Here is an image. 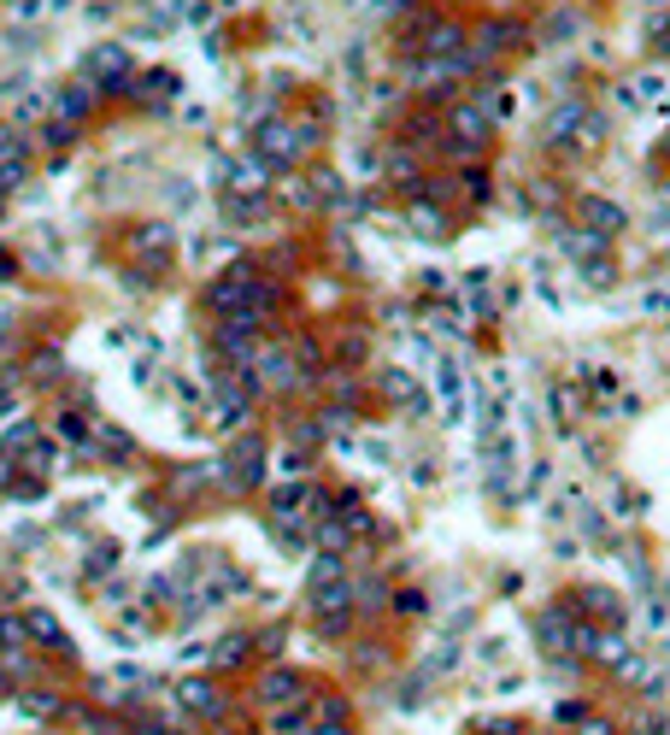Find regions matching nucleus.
Listing matches in <instances>:
<instances>
[{
	"mask_svg": "<svg viewBox=\"0 0 670 735\" xmlns=\"http://www.w3.org/2000/svg\"><path fill=\"white\" fill-rule=\"evenodd\" d=\"M259 329H265V319H253V312H241V319H224V324L212 329L218 359H224V365H253L259 348H265V341H259Z\"/></svg>",
	"mask_w": 670,
	"mask_h": 735,
	"instance_id": "obj_1",
	"label": "nucleus"
},
{
	"mask_svg": "<svg viewBox=\"0 0 670 735\" xmlns=\"http://www.w3.org/2000/svg\"><path fill=\"white\" fill-rule=\"evenodd\" d=\"M306 148H312V129L306 124H288V119L259 124V160L265 165H295V160H306Z\"/></svg>",
	"mask_w": 670,
	"mask_h": 735,
	"instance_id": "obj_2",
	"label": "nucleus"
},
{
	"mask_svg": "<svg viewBox=\"0 0 670 735\" xmlns=\"http://www.w3.org/2000/svg\"><path fill=\"white\" fill-rule=\"evenodd\" d=\"M253 283H259V271H247V265L224 271V277H212V288H207V307L218 319H241V312H253Z\"/></svg>",
	"mask_w": 670,
	"mask_h": 735,
	"instance_id": "obj_3",
	"label": "nucleus"
},
{
	"mask_svg": "<svg viewBox=\"0 0 670 735\" xmlns=\"http://www.w3.org/2000/svg\"><path fill=\"white\" fill-rule=\"evenodd\" d=\"M253 706H265V712H283V706H306V676H300V671H288V665L259 671V683H253Z\"/></svg>",
	"mask_w": 670,
	"mask_h": 735,
	"instance_id": "obj_4",
	"label": "nucleus"
},
{
	"mask_svg": "<svg viewBox=\"0 0 670 735\" xmlns=\"http://www.w3.org/2000/svg\"><path fill=\"white\" fill-rule=\"evenodd\" d=\"M576 630H582V618H576L571 607H564V600L535 618V641H542L553 659H571V653H576Z\"/></svg>",
	"mask_w": 670,
	"mask_h": 735,
	"instance_id": "obj_5",
	"label": "nucleus"
},
{
	"mask_svg": "<svg viewBox=\"0 0 670 735\" xmlns=\"http://www.w3.org/2000/svg\"><path fill=\"white\" fill-rule=\"evenodd\" d=\"M306 600H312L318 624L335 630V624H342V612L353 607V571H347V576H330V583H312V588H306Z\"/></svg>",
	"mask_w": 670,
	"mask_h": 735,
	"instance_id": "obj_6",
	"label": "nucleus"
},
{
	"mask_svg": "<svg viewBox=\"0 0 670 735\" xmlns=\"http://www.w3.org/2000/svg\"><path fill=\"white\" fill-rule=\"evenodd\" d=\"M124 253L136 259L141 271H165V259H171V224H141V229H129Z\"/></svg>",
	"mask_w": 670,
	"mask_h": 735,
	"instance_id": "obj_7",
	"label": "nucleus"
},
{
	"mask_svg": "<svg viewBox=\"0 0 670 735\" xmlns=\"http://www.w3.org/2000/svg\"><path fill=\"white\" fill-rule=\"evenodd\" d=\"M177 706L188 718H200V724H218V718H224V695H218V683H207V676H183Z\"/></svg>",
	"mask_w": 670,
	"mask_h": 735,
	"instance_id": "obj_8",
	"label": "nucleus"
},
{
	"mask_svg": "<svg viewBox=\"0 0 670 735\" xmlns=\"http://www.w3.org/2000/svg\"><path fill=\"white\" fill-rule=\"evenodd\" d=\"M447 129H454V141L471 153V148H483V141L494 136V119H488L483 107H464V100H454V107H447Z\"/></svg>",
	"mask_w": 670,
	"mask_h": 735,
	"instance_id": "obj_9",
	"label": "nucleus"
},
{
	"mask_svg": "<svg viewBox=\"0 0 670 735\" xmlns=\"http://www.w3.org/2000/svg\"><path fill=\"white\" fill-rule=\"evenodd\" d=\"M383 388H388V400H395V407H406V418H424V412H430V395L418 388L412 371H388Z\"/></svg>",
	"mask_w": 670,
	"mask_h": 735,
	"instance_id": "obj_10",
	"label": "nucleus"
},
{
	"mask_svg": "<svg viewBox=\"0 0 670 735\" xmlns=\"http://www.w3.org/2000/svg\"><path fill=\"white\" fill-rule=\"evenodd\" d=\"M576 212H582V224H588V229H600V236H618V229H623V207H618V200L582 195V200H576Z\"/></svg>",
	"mask_w": 670,
	"mask_h": 735,
	"instance_id": "obj_11",
	"label": "nucleus"
},
{
	"mask_svg": "<svg viewBox=\"0 0 670 735\" xmlns=\"http://www.w3.org/2000/svg\"><path fill=\"white\" fill-rule=\"evenodd\" d=\"M89 77H100V83H112V89H119V83L129 77V48H119V41H112V48H95L89 53Z\"/></svg>",
	"mask_w": 670,
	"mask_h": 735,
	"instance_id": "obj_12",
	"label": "nucleus"
},
{
	"mask_svg": "<svg viewBox=\"0 0 670 735\" xmlns=\"http://www.w3.org/2000/svg\"><path fill=\"white\" fill-rule=\"evenodd\" d=\"M512 41H523L518 24H483V30H476V48H464V53H471V65H476V60H488V53H506Z\"/></svg>",
	"mask_w": 670,
	"mask_h": 735,
	"instance_id": "obj_13",
	"label": "nucleus"
},
{
	"mask_svg": "<svg viewBox=\"0 0 670 735\" xmlns=\"http://www.w3.org/2000/svg\"><path fill=\"white\" fill-rule=\"evenodd\" d=\"M588 659H594V665H606V671H618L623 659H630V641L618 636V624H611V630H594V641H588Z\"/></svg>",
	"mask_w": 670,
	"mask_h": 735,
	"instance_id": "obj_14",
	"label": "nucleus"
},
{
	"mask_svg": "<svg viewBox=\"0 0 670 735\" xmlns=\"http://www.w3.org/2000/svg\"><path fill=\"white\" fill-rule=\"evenodd\" d=\"M606 241H611V236H600V229H588V224H582V229H564V236H559V248L571 253L576 265H588V259H600V253H606Z\"/></svg>",
	"mask_w": 670,
	"mask_h": 735,
	"instance_id": "obj_15",
	"label": "nucleus"
},
{
	"mask_svg": "<svg viewBox=\"0 0 670 735\" xmlns=\"http://www.w3.org/2000/svg\"><path fill=\"white\" fill-rule=\"evenodd\" d=\"M18 712L36 718V724H53V718L65 712V695H53V688H24V695H18Z\"/></svg>",
	"mask_w": 670,
	"mask_h": 735,
	"instance_id": "obj_16",
	"label": "nucleus"
},
{
	"mask_svg": "<svg viewBox=\"0 0 670 735\" xmlns=\"http://www.w3.org/2000/svg\"><path fill=\"white\" fill-rule=\"evenodd\" d=\"M24 641L60 647V641H65V624H60V618H53L48 607H30V612H24Z\"/></svg>",
	"mask_w": 670,
	"mask_h": 735,
	"instance_id": "obj_17",
	"label": "nucleus"
},
{
	"mask_svg": "<svg viewBox=\"0 0 670 735\" xmlns=\"http://www.w3.org/2000/svg\"><path fill=\"white\" fill-rule=\"evenodd\" d=\"M435 395L447 400V418H459V407H464V377H459L454 359H435Z\"/></svg>",
	"mask_w": 670,
	"mask_h": 735,
	"instance_id": "obj_18",
	"label": "nucleus"
},
{
	"mask_svg": "<svg viewBox=\"0 0 670 735\" xmlns=\"http://www.w3.org/2000/svg\"><path fill=\"white\" fill-rule=\"evenodd\" d=\"M0 676L30 688L36 683V653H30V647H7V653H0Z\"/></svg>",
	"mask_w": 670,
	"mask_h": 735,
	"instance_id": "obj_19",
	"label": "nucleus"
},
{
	"mask_svg": "<svg viewBox=\"0 0 670 735\" xmlns=\"http://www.w3.org/2000/svg\"><path fill=\"white\" fill-rule=\"evenodd\" d=\"M89 107H95V83H71V89H60V100H53L60 119H83Z\"/></svg>",
	"mask_w": 670,
	"mask_h": 735,
	"instance_id": "obj_20",
	"label": "nucleus"
},
{
	"mask_svg": "<svg viewBox=\"0 0 670 735\" xmlns=\"http://www.w3.org/2000/svg\"><path fill=\"white\" fill-rule=\"evenodd\" d=\"M582 607H594L600 624H623V600L611 595V588H582Z\"/></svg>",
	"mask_w": 670,
	"mask_h": 735,
	"instance_id": "obj_21",
	"label": "nucleus"
},
{
	"mask_svg": "<svg viewBox=\"0 0 670 735\" xmlns=\"http://www.w3.org/2000/svg\"><path fill=\"white\" fill-rule=\"evenodd\" d=\"M406 219H412V229H424L430 241H442V236H447V212L424 207V200H412V212H406Z\"/></svg>",
	"mask_w": 670,
	"mask_h": 735,
	"instance_id": "obj_22",
	"label": "nucleus"
},
{
	"mask_svg": "<svg viewBox=\"0 0 670 735\" xmlns=\"http://www.w3.org/2000/svg\"><path fill=\"white\" fill-rule=\"evenodd\" d=\"M247 647H253V641H247V636H224V641H218V647H212V665H218V671H236V665H241V653H247Z\"/></svg>",
	"mask_w": 670,
	"mask_h": 735,
	"instance_id": "obj_23",
	"label": "nucleus"
},
{
	"mask_svg": "<svg viewBox=\"0 0 670 735\" xmlns=\"http://www.w3.org/2000/svg\"><path fill=\"white\" fill-rule=\"evenodd\" d=\"M312 718H318V724H347V700L342 695H324V700L312 706Z\"/></svg>",
	"mask_w": 670,
	"mask_h": 735,
	"instance_id": "obj_24",
	"label": "nucleus"
},
{
	"mask_svg": "<svg viewBox=\"0 0 670 735\" xmlns=\"http://www.w3.org/2000/svg\"><path fill=\"white\" fill-rule=\"evenodd\" d=\"M7 647H30V641H24V618H0V653H7Z\"/></svg>",
	"mask_w": 670,
	"mask_h": 735,
	"instance_id": "obj_25",
	"label": "nucleus"
},
{
	"mask_svg": "<svg viewBox=\"0 0 670 735\" xmlns=\"http://www.w3.org/2000/svg\"><path fill=\"white\" fill-rule=\"evenodd\" d=\"M630 735H670V718L665 712H641L630 724Z\"/></svg>",
	"mask_w": 670,
	"mask_h": 735,
	"instance_id": "obj_26",
	"label": "nucleus"
},
{
	"mask_svg": "<svg viewBox=\"0 0 670 735\" xmlns=\"http://www.w3.org/2000/svg\"><path fill=\"white\" fill-rule=\"evenodd\" d=\"M582 277H588V288H611V277H618V271H611V259L600 253L594 265H582Z\"/></svg>",
	"mask_w": 670,
	"mask_h": 735,
	"instance_id": "obj_27",
	"label": "nucleus"
},
{
	"mask_svg": "<svg viewBox=\"0 0 670 735\" xmlns=\"http://www.w3.org/2000/svg\"><path fill=\"white\" fill-rule=\"evenodd\" d=\"M576 735H618V724H611V718H600V712H582V718H576Z\"/></svg>",
	"mask_w": 670,
	"mask_h": 735,
	"instance_id": "obj_28",
	"label": "nucleus"
},
{
	"mask_svg": "<svg viewBox=\"0 0 670 735\" xmlns=\"http://www.w3.org/2000/svg\"><path fill=\"white\" fill-rule=\"evenodd\" d=\"M60 436H65V441H89V418H77V412H60Z\"/></svg>",
	"mask_w": 670,
	"mask_h": 735,
	"instance_id": "obj_29",
	"label": "nucleus"
},
{
	"mask_svg": "<svg viewBox=\"0 0 670 735\" xmlns=\"http://www.w3.org/2000/svg\"><path fill=\"white\" fill-rule=\"evenodd\" d=\"M141 89H148V100H159V95L171 100V95L183 89V83H177V77H171V71H165V77H141Z\"/></svg>",
	"mask_w": 670,
	"mask_h": 735,
	"instance_id": "obj_30",
	"label": "nucleus"
},
{
	"mask_svg": "<svg viewBox=\"0 0 670 735\" xmlns=\"http://www.w3.org/2000/svg\"><path fill=\"white\" fill-rule=\"evenodd\" d=\"M36 383H60V353H36Z\"/></svg>",
	"mask_w": 670,
	"mask_h": 735,
	"instance_id": "obj_31",
	"label": "nucleus"
},
{
	"mask_svg": "<svg viewBox=\"0 0 670 735\" xmlns=\"http://www.w3.org/2000/svg\"><path fill=\"white\" fill-rule=\"evenodd\" d=\"M295 441H300V448H318V441H324V424H312V418H300V424H295Z\"/></svg>",
	"mask_w": 670,
	"mask_h": 735,
	"instance_id": "obj_32",
	"label": "nucleus"
},
{
	"mask_svg": "<svg viewBox=\"0 0 670 735\" xmlns=\"http://www.w3.org/2000/svg\"><path fill=\"white\" fill-rule=\"evenodd\" d=\"M647 630H653V636H665V630H670V607H659V600H647Z\"/></svg>",
	"mask_w": 670,
	"mask_h": 735,
	"instance_id": "obj_33",
	"label": "nucleus"
},
{
	"mask_svg": "<svg viewBox=\"0 0 670 735\" xmlns=\"http://www.w3.org/2000/svg\"><path fill=\"white\" fill-rule=\"evenodd\" d=\"M647 312H670V283H659V288H647Z\"/></svg>",
	"mask_w": 670,
	"mask_h": 735,
	"instance_id": "obj_34",
	"label": "nucleus"
},
{
	"mask_svg": "<svg viewBox=\"0 0 670 735\" xmlns=\"http://www.w3.org/2000/svg\"><path fill=\"white\" fill-rule=\"evenodd\" d=\"M48 465H53V448H41V441H30V471L41 477V471H48Z\"/></svg>",
	"mask_w": 670,
	"mask_h": 735,
	"instance_id": "obj_35",
	"label": "nucleus"
},
{
	"mask_svg": "<svg viewBox=\"0 0 670 735\" xmlns=\"http://www.w3.org/2000/svg\"><path fill=\"white\" fill-rule=\"evenodd\" d=\"M12 12H18V18H36V12H41V0H12Z\"/></svg>",
	"mask_w": 670,
	"mask_h": 735,
	"instance_id": "obj_36",
	"label": "nucleus"
},
{
	"mask_svg": "<svg viewBox=\"0 0 670 735\" xmlns=\"http://www.w3.org/2000/svg\"><path fill=\"white\" fill-rule=\"evenodd\" d=\"M318 735H353V724H318Z\"/></svg>",
	"mask_w": 670,
	"mask_h": 735,
	"instance_id": "obj_37",
	"label": "nucleus"
},
{
	"mask_svg": "<svg viewBox=\"0 0 670 735\" xmlns=\"http://www.w3.org/2000/svg\"><path fill=\"white\" fill-rule=\"evenodd\" d=\"M488 735H530V730H523V724H494Z\"/></svg>",
	"mask_w": 670,
	"mask_h": 735,
	"instance_id": "obj_38",
	"label": "nucleus"
},
{
	"mask_svg": "<svg viewBox=\"0 0 670 735\" xmlns=\"http://www.w3.org/2000/svg\"><path fill=\"white\" fill-rule=\"evenodd\" d=\"M0 688H7V676H0Z\"/></svg>",
	"mask_w": 670,
	"mask_h": 735,
	"instance_id": "obj_39",
	"label": "nucleus"
},
{
	"mask_svg": "<svg viewBox=\"0 0 670 735\" xmlns=\"http://www.w3.org/2000/svg\"><path fill=\"white\" fill-rule=\"evenodd\" d=\"M665 153H670V141H665Z\"/></svg>",
	"mask_w": 670,
	"mask_h": 735,
	"instance_id": "obj_40",
	"label": "nucleus"
}]
</instances>
